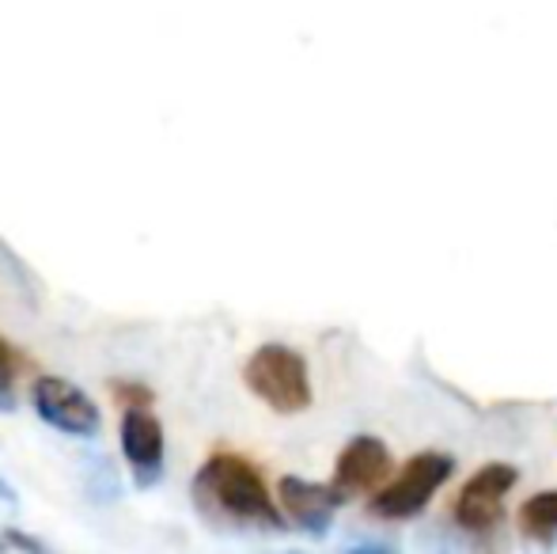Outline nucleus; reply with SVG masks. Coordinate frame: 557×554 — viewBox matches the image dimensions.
<instances>
[{"instance_id":"nucleus-7","label":"nucleus","mask_w":557,"mask_h":554,"mask_svg":"<svg viewBox=\"0 0 557 554\" xmlns=\"http://www.w3.org/2000/svg\"><path fill=\"white\" fill-rule=\"evenodd\" d=\"M122 456L137 487H152L163 475V426L148 407H129L122 418Z\"/></svg>"},{"instance_id":"nucleus-6","label":"nucleus","mask_w":557,"mask_h":554,"mask_svg":"<svg viewBox=\"0 0 557 554\" xmlns=\"http://www.w3.org/2000/svg\"><path fill=\"white\" fill-rule=\"evenodd\" d=\"M391 475V452L380 436H357L342 448L334 464V490L342 497L352 494H368V490H380L383 479Z\"/></svg>"},{"instance_id":"nucleus-1","label":"nucleus","mask_w":557,"mask_h":554,"mask_svg":"<svg viewBox=\"0 0 557 554\" xmlns=\"http://www.w3.org/2000/svg\"><path fill=\"white\" fill-rule=\"evenodd\" d=\"M194 502L209 520L235 528H285V509H277L262 471L239 452H213L194 475Z\"/></svg>"},{"instance_id":"nucleus-9","label":"nucleus","mask_w":557,"mask_h":554,"mask_svg":"<svg viewBox=\"0 0 557 554\" xmlns=\"http://www.w3.org/2000/svg\"><path fill=\"white\" fill-rule=\"evenodd\" d=\"M520 532L528 540H554L557 535V490H543V494L528 497L520 509Z\"/></svg>"},{"instance_id":"nucleus-8","label":"nucleus","mask_w":557,"mask_h":554,"mask_svg":"<svg viewBox=\"0 0 557 554\" xmlns=\"http://www.w3.org/2000/svg\"><path fill=\"white\" fill-rule=\"evenodd\" d=\"M277 502L293 525L308 528V532H326L334 509L345 497L334 490V482H308V479H296V475H285L277 482Z\"/></svg>"},{"instance_id":"nucleus-4","label":"nucleus","mask_w":557,"mask_h":554,"mask_svg":"<svg viewBox=\"0 0 557 554\" xmlns=\"http://www.w3.org/2000/svg\"><path fill=\"white\" fill-rule=\"evenodd\" d=\"M516 487V467L508 464H485L482 471H474L462 482L459 497H455V525L462 532H493L500 525V513H505V497Z\"/></svg>"},{"instance_id":"nucleus-3","label":"nucleus","mask_w":557,"mask_h":554,"mask_svg":"<svg viewBox=\"0 0 557 554\" xmlns=\"http://www.w3.org/2000/svg\"><path fill=\"white\" fill-rule=\"evenodd\" d=\"M447 479H451V456H444V452H418L403 467L398 479H391L387 487L375 490L372 502H368V513L380 520L418 517Z\"/></svg>"},{"instance_id":"nucleus-11","label":"nucleus","mask_w":557,"mask_h":554,"mask_svg":"<svg viewBox=\"0 0 557 554\" xmlns=\"http://www.w3.org/2000/svg\"><path fill=\"white\" fill-rule=\"evenodd\" d=\"M111 395H114L117 403H122L125 410H129V407H148V403H152V387L129 384V380H114V384H111Z\"/></svg>"},{"instance_id":"nucleus-10","label":"nucleus","mask_w":557,"mask_h":554,"mask_svg":"<svg viewBox=\"0 0 557 554\" xmlns=\"http://www.w3.org/2000/svg\"><path fill=\"white\" fill-rule=\"evenodd\" d=\"M23 354L8 338H0V410L15 407V380L23 372Z\"/></svg>"},{"instance_id":"nucleus-5","label":"nucleus","mask_w":557,"mask_h":554,"mask_svg":"<svg viewBox=\"0 0 557 554\" xmlns=\"http://www.w3.org/2000/svg\"><path fill=\"white\" fill-rule=\"evenodd\" d=\"M30 403H35L38 418L46 426L61 429L69 436H96L103 429V415L99 407L81 392L76 384L61 377H35L30 384Z\"/></svg>"},{"instance_id":"nucleus-12","label":"nucleus","mask_w":557,"mask_h":554,"mask_svg":"<svg viewBox=\"0 0 557 554\" xmlns=\"http://www.w3.org/2000/svg\"><path fill=\"white\" fill-rule=\"evenodd\" d=\"M0 502H15L12 487H8V482H4V479H0Z\"/></svg>"},{"instance_id":"nucleus-2","label":"nucleus","mask_w":557,"mask_h":554,"mask_svg":"<svg viewBox=\"0 0 557 554\" xmlns=\"http://www.w3.org/2000/svg\"><path fill=\"white\" fill-rule=\"evenodd\" d=\"M243 384L255 399H262L277 415H300L311 407V377L308 361L293 346L265 342L243 365Z\"/></svg>"}]
</instances>
